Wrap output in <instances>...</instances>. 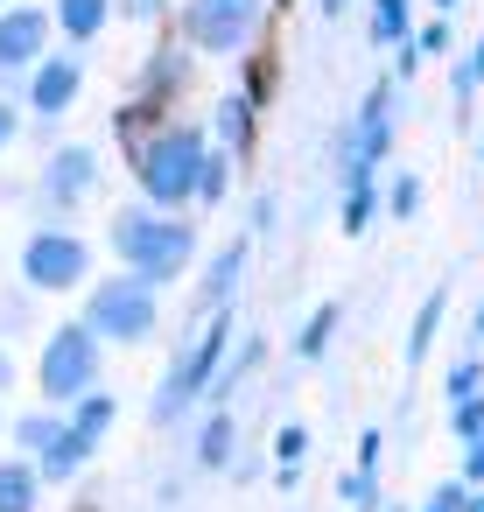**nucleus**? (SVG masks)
Segmentation results:
<instances>
[{
  "label": "nucleus",
  "instance_id": "obj_7",
  "mask_svg": "<svg viewBox=\"0 0 484 512\" xmlns=\"http://www.w3.org/2000/svg\"><path fill=\"white\" fill-rule=\"evenodd\" d=\"M43 36H50V22H43L36 8H15L8 22H0V71H22V64H36Z\"/></svg>",
  "mask_w": 484,
  "mask_h": 512
},
{
  "label": "nucleus",
  "instance_id": "obj_16",
  "mask_svg": "<svg viewBox=\"0 0 484 512\" xmlns=\"http://www.w3.org/2000/svg\"><path fill=\"white\" fill-rule=\"evenodd\" d=\"M8 379H15V365H8V351H0V386H8Z\"/></svg>",
  "mask_w": 484,
  "mask_h": 512
},
{
  "label": "nucleus",
  "instance_id": "obj_18",
  "mask_svg": "<svg viewBox=\"0 0 484 512\" xmlns=\"http://www.w3.org/2000/svg\"><path fill=\"white\" fill-rule=\"evenodd\" d=\"M442 8H449V0H442Z\"/></svg>",
  "mask_w": 484,
  "mask_h": 512
},
{
  "label": "nucleus",
  "instance_id": "obj_14",
  "mask_svg": "<svg viewBox=\"0 0 484 512\" xmlns=\"http://www.w3.org/2000/svg\"><path fill=\"white\" fill-rule=\"evenodd\" d=\"M225 449H232V428H225V421H211V435H204V456H211V463H218V456H225Z\"/></svg>",
  "mask_w": 484,
  "mask_h": 512
},
{
  "label": "nucleus",
  "instance_id": "obj_9",
  "mask_svg": "<svg viewBox=\"0 0 484 512\" xmlns=\"http://www.w3.org/2000/svg\"><path fill=\"white\" fill-rule=\"evenodd\" d=\"M85 183H92V155H85V148H64V155L50 162V197L71 204V197H85Z\"/></svg>",
  "mask_w": 484,
  "mask_h": 512
},
{
  "label": "nucleus",
  "instance_id": "obj_12",
  "mask_svg": "<svg viewBox=\"0 0 484 512\" xmlns=\"http://www.w3.org/2000/svg\"><path fill=\"white\" fill-rule=\"evenodd\" d=\"M372 15H379V22H372V29H379V36H386V43H393V36H400V29H407V0H379V8H372Z\"/></svg>",
  "mask_w": 484,
  "mask_h": 512
},
{
  "label": "nucleus",
  "instance_id": "obj_6",
  "mask_svg": "<svg viewBox=\"0 0 484 512\" xmlns=\"http://www.w3.org/2000/svg\"><path fill=\"white\" fill-rule=\"evenodd\" d=\"M85 260H92V253H85L71 232H36L29 253H22V267H29L36 288H71V281H85Z\"/></svg>",
  "mask_w": 484,
  "mask_h": 512
},
{
  "label": "nucleus",
  "instance_id": "obj_3",
  "mask_svg": "<svg viewBox=\"0 0 484 512\" xmlns=\"http://www.w3.org/2000/svg\"><path fill=\"white\" fill-rule=\"evenodd\" d=\"M183 29H190V43H204V50H239V43H253V29H260V0H190Z\"/></svg>",
  "mask_w": 484,
  "mask_h": 512
},
{
  "label": "nucleus",
  "instance_id": "obj_8",
  "mask_svg": "<svg viewBox=\"0 0 484 512\" xmlns=\"http://www.w3.org/2000/svg\"><path fill=\"white\" fill-rule=\"evenodd\" d=\"M78 99V64L64 57V64H43L36 71V113H64Z\"/></svg>",
  "mask_w": 484,
  "mask_h": 512
},
{
  "label": "nucleus",
  "instance_id": "obj_15",
  "mask_svg": "<svg viewBox=\"0 0 484 512\" xmlns=\"http://www.w3.org/2000/svg\"><path fill=\"white\" fill-rule=\"evenodd\" d=\"M8 141H15V113H8V106H0V148H8Z\"/></svg>",
  "mask_w": 484,
  "mask_h": 512
},
{
  "label": "nucleus",
  "instance_id": "obj_10",
  "mask_svg": "<svg viewBox=\"0 0 484 512\" xmlns=\"http://www.w3.org/2000/svg\"><path fill=\"white\" fill-rule=\"evenodd\" d=\"M106 8H113V0H57V22L85 43V36H99V22H106Z\"/></svg>",
  "mask_w": 484,
  "mask_h": 512
},
{
  "label": "nucleus",
  "instance_id": "obj_4",
  "mask_svg": "<svg viewBox=\"0 0 484 512\" xmlns=\"http://www.w3.org/2000/svg\"><path fill=\"white\" fill-rule=\"evenodd\" d=\"M92 330H106V337H148L155 330V295H148V281H106L99 295H92Z\"/></svg>",
  "mask_w": 484,
  "mask_h": 512
},
{
  "label": "nucleus",
  "instance_id": "obj_17",
  "mask_svg": "<svg viewBox=\"0 0 484 512\" xmlns=\"http://www.w3.org/2000/svg\"><path fill=\"white\" fill-rule=\"evenodd\" d=\"M330 8H344V0H330Z\"/></svg>",
  "mask_w": 484,
  "mask_h": 512
},
{
  "label": "nucleus",
  "instance_id": "obj_2",
  "mask_svg": "<svg viewBox=\"0 0 484 512\" xmlns=\"http://www.w3.org/2000/svg\"><path fill=\"white\" fill-rule=\"evenodd\" d=\"M197 169H204V141L197 134H162L148 155H141V183H148V197L155 204H176V197H190L197 190Z\"/></svg>",
  "mask_w": 484,
  "mask_h": 512
},
{
  "label": "nucleus",
  "instance_id": "obj_11",
  "mask_svg": "<svg viewBox=\"0 0 484 512\" xmlns=\"http://www.w3.org/2000/svg\"><path fill=\"white\" fill-rule=\"evenodd\" d=\"M29 505H36L29 463H0V512H29Z\"/></svg>",
  "mask_w": 484,
  "mask_h": 512
},
{
  "label": "nucleus",
  "instance_id": "obj_1",
  "mask_svg": "<svg viewBox=\"0 0 484 512\" xmlns=\"http://www.w3.org/2000/svg\"><path fill=\"white\" fill-rule=\"evenodd\" d=\"M113 246L141 267V281H162V274H183L190 267V225H169V218H148V211H120L113 218Z\"/></svg>",
  "mask_w": 484,
  "mask_h": 512
},
{
  "label": "nucleus",
  "instance_id": "obj_13",
  "mask_svg": "<svg viewBox=\"0 0 484 512\" xmlns=\"http://www.w3.org/2000/svg\"><path fill=\"white\" fill-rule=\"evenodd\" d=\"M106 421H113V407H106V400H85V414H78V435L92 442V435H99Z\"/></svg>",
  "mask_w": 484,
  "mask_h": 512
},
{
  "label": "nucleus",
  "instance_id": "obj_5",
  "mask_svg": "<svg viewBox=\"0 0 484 512\" xmlns=\"http://www.w3.org/2000/svg\"><path fill=\"white\" fill-rule=\"evenodd\" d=\"M92 379H99L92 330H57V337H50V351H43V386H50L57 400H71V393H85Z\"/></svg>",
  "mask_w": 484,
  "mask_h": 512
}]
</instances>
